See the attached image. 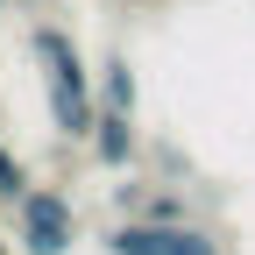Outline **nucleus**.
<instances>
[{
    "label": "nucleus",
    "mask_w": 255,
    "mask_h": 255,
    "mask_svg": "<svg viewBox=\"0 0 255 255\" xmlns=\"http://www.w3.org/2000/svg\"><path fill=\"white\" fill-rule=\"evenodd\" d=\"M28 50L43 64V100H50V128L64 142H92V121H100V92H92V64L71 43L64 21H36L28 28Z\"/></svg>",
    "instance_id": "1"
},
{
    "label": "nucleus",
    "mask_w": 255,
    "mask_h": 255,
    "mask_svg": "<svg viewBox=\"0 0 255 255\" xmlns=\"http://www.w3.org/2000/svg\"><path fill=\"white\" fill-rule=\"evenodd\" d=\"M92 156H100V170H128L142 156V135H135V114H114L100 107V121H92Z\"/></svg>",
    "instance_id": "4"
},
{
    "label": "nucleus",
    "mask_w": 255,
    "mask_h": 255,
    "mask_svg": "<svg viewBox=\"0 0 255 255\" xmlns=\"http://www.w3.org/2000/svg\"><path fill=\"white\" fill-rule=\"evenodd\" d=\"M28 184H36V177H28V163H21L7 142H0V206H21V199H28Z\"/></svg>",
    "instance_id": "6"
},
{
    "label": "nucleus",
    "mask_w": 255,
    "mask_h": 255,
    "mask_svg": "<svg viewBox=\"0 0 255 255\" xmlns=\"http://www.w3.org/2000/svg\"><path fill=\"white\" fill-rule=\"evenodd\" d=\"M0 255H7V241H0Z\"/></svg>",
    "instance_id": "7"
},
{
    "label": "nucleus",
    "mask_w": 255,
    "mask_h": 255,
    "mask_svg": "<svg viewBox=\"0 0 255 255\" xmlns=\"http://www.w3.org/2000/svg\"><path fill=\"white\" fill-rule=\"evenodd\" d=\"M107 255H227L213 241V227L191 220H121L107 227Z\"/></svg>",
    "instance_id": "2"
},
{
    "label": "nucleus",
    "mask_w": 255,
    "mask_h": 255,
    "mask_svg": "<svg viewBox=\"0 0 255 255\" xmlns=\"http://www.w3.org/2000/svg\"><path fill=\"white\" fill-rule=\"evenodd\" d=\"M135 100H142L135 64H128V57H107V64H100V107H114V114H135Z\"/></svg>",
    "instance_id": "5"
},
{
    "label": "nucleus",
    "mask_w": 255,
    "mask_h": 255,
    "mask_svg": "<svg viewBox=\"0 0 255 255\" xmlns=\"http://www.w3.org/2000/svg\"><path fill=\"white\" fill-rule=\"evenodd\" d=\"M14 213H21V248H28V255H71L78 213H71V199H64L57 184H28V199H21Z\"/></svg>",
    "instance_id": "3"
},
{
    "label": "nucleus",
    "mask_w": 255,
    "mask_h": 255,
    "mask_svg": "<svg viewBox=\"0 0 255 255\" xmlns=\"http://www.w3.org/2000/svg\"><path fill=\"white\" fill-rule=\"evenodd\" d=\"M0 7H7V0H0Z\"/></svg>",
    "instance_id": "8"
}]
</instances>
